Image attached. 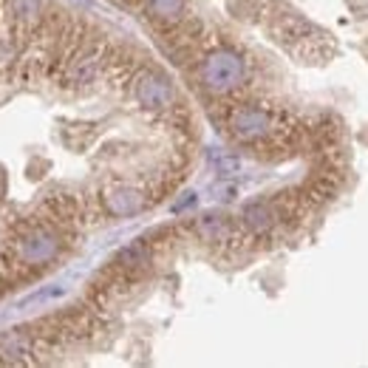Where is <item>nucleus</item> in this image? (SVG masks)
I'll return each mask as SVG.
<instances>
[{
  "label": "nucleus",
  "instance_id": "f257e3e1",
  "mask_svg": "<svg viewBox=\"0 0 368 368\" xmlns=\"http://www.w3.org/2000/svg\"><path fill=\"white\" fill-rule=\"evenodd\" d=\"M243 80V59L232 51H212L201 66V82L212 94L232 91Z\"/></svg>",
  "mask_w": 368,
  "mask_h": 368
},
{
  "label": "nucleus",
  "instance_id": "f03ea898",
  "mask_svg": "<svg viewBox=\"0 0 368 368\" xmlns=\"http://www.w3.org/2000/svg\"><path fill=\"white\" fill-rule=\"evenodd\" d=\"M59 250V241L48 232V230H32L28 235H23L17 241V255L23 264H32V266H43L48 264Z\"/></svg>",
  "mask_w": 368,
  "mask_h": 368
},
{
  "label": "nucleus",
  "instance_id": "7ed1b4c3",
  "mask_svg": "<svg viewBox=\"0 0 368 368\" xmlns=\"http://www.w3.org/2000/svg\"><path fill=\"white\" fill-rule=\"evenodd\" d=\"M136 100L145 105V108H153V111H159V108H167L173 105V85L165 74L159 71H145L139 80H136Z\"/></svg>",
  "mask_w": 368,
  "mask_h": 368
},
{
  "label": "nucleus",
  "instance_id": "20e7f679",
  "mask_svg": "<svg viewBox=\"0 0 368 368\" xmlns=\"http://www.w3.org/2000/svg\"><path fill=\"white\" fill-rule=\"evenodd\" d=\"M230 128H232V134H235L238 139L252 142V139H261V136H266V134H269L272 119H269V113H266L264 108L247 105V108H241V111H235V113H232Z\"/></svg>",
  "mask_w": 368,
  "mask_h": 368
},
{
  "label": "nucleus",
  "instance_id": "39448f33",
  "mask_svg": "<svg viewBox=\"0 0 368 368\" xmlns=\"http://www.w3.org/2000/svg\"><path fill=\"white\" fill-rule=\"evenodd\" d=\"M105 204L113 216H134V212H139L145 207V199L131 187H116L105 196Z\"/></svg>",
  "mask_w": 368,
  "mask_h": 368
},
{
  "label": "nucleus",
  "instance_id": "423d86ee",
  "mask_svg": "<svg viewBox=\"0 0 368 368\" xmlns=\"http://www.w3.org/2000/svg\"><path fill=\"white\" fill-rule=\"evenodd\" d=\"M147 9L159 20H173L184 12V0H147Z\"/></svg>",
  "mask_w": 368,
  "mask_h": 368
},
{
  "label": "nucleus",
  "instance_id": "0eeeda50",
  "mask_svg": "<svg viewBox=\"0 0 368 368\" xmlns=\"http://www.w3.org/2000/svg\"><path fill=\"white\" fill-rule=\"evenodd\" d=\"M100 66H102L100 54H88V57L77 59V66H74L71 77H74L77 82H88V80H94V77L100 74Z\"/></svg>",
  "mask_w": 368,
  "mask_h": 368
},
{
  "label": "nucleus",
  "instance_id": "6e6552de",
  "mask_svg": "<svg viewBox=\"0 0 368 368\" xmlns=\"http://www.w3.org/2000/svg\"><path fill=\"white\" fill-rule=\"evenodd\" d=\"M243 221H247L252 230H266L272 224V210L266 204H250L243 210Z\"/></svg>",
  "mask_w": 368,
  "mask_h": 368
},
{
  "label": "nucleus",
  "instance_id": "1a4fd4ad",
  "mask_svg": "<svg viewBox=\"0 0 368 368\" xmlns=\"http://www.w3.org/2000/svg\"><path fill=\"white\" fill-rule=\"evenodd\" d=\"M37 6H40V0H15V12H17L20 17L37 15Z\"/></svg>",
  "mask_w": 368,
  "mask_h": 368
}]
</instances>
